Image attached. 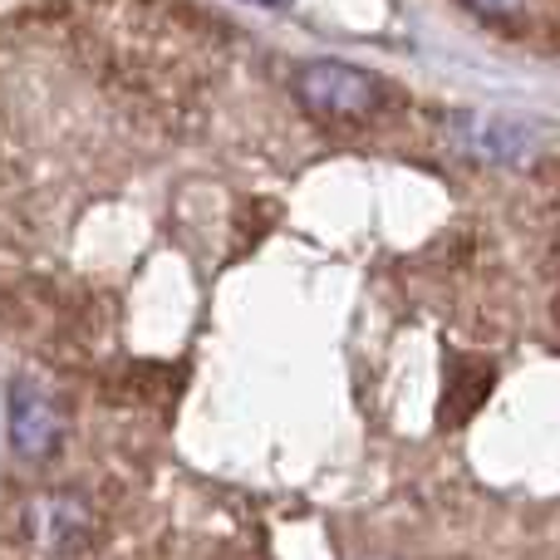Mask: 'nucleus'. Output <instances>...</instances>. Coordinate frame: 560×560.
<instances>
[{"label": "nucleus", "instance_id": "nucleus-1", "mask_svg": "<svg viewBox=\"0 0 560 560\" xmlns=\"http://www.w3.org/2000/svg\"><path fill=\"white\" fill-rule=\"evenodd\" d=\"M295 98L319 118L354 124V118H369L388 104V84L374 79L369 69L339 65V59H315V65L295 69Z\"/></svg>", "mask_w": 560, "mask_h": 560}, {"label": "nucleus", "instance_id": "nucleus-2", "mask_svg": "<svg viewBox=\"0 0 560 560\" xmlns=\"http://www.w3.org/2000/svg\"><path fill=\"white\" fill-rule=\"evenodd\" d=\"M15 536L39 556H79L89 541H94V512L89 502H79L74 492H45L30 497L15 516Z\"/></svg>", "mask_w": 560, "mask_h": 560}, {"label": "nucleus", "instance_id": "nucleus-3", "mask_svg": "<svg viewBox=\"0 0 560 560\" xmlns=\"http://www.w3.org/2000/svg\"><path fill=\"white\" fill-rule=\"evenodd\" d=\"M5 443L20 463H49L65 443V408L55 394L30 378H10L5 388Z\"/></svg>", "mask_w": 560, "mask_h": 560}, {"label": "nucleus", "instance_id": "nucleus-4", "mask_svg": "<svg viewBox=\"0 0 560 560\" xmlns=\"http://www.w3.org/2000/svg\"><path fill=\"white\" fill-rule=\"evenodd\" d=\"M447 138L492 167H522L536 148L532 128L502 114H447Z\"/></svg>", "mask_w": 560, "mask_h": 560}, {"label": "nucleus", "instance_id": "nucleus-5", "mask_svg": "<svg viewBox=\"0 0 560 560\" xmlns=\"http://www.w3.org/2000/svg\"><path fill=\"white\" fill-rule=\"evenodd\" d=\"M467 5H472L477 15H487V20H506V15H522L526 0H467Z\"/></svg>", "mask_w": 560, "mask_h": 560}, {"label": "nucleus", "instance_id": "nucleus-6", "mask_svg": "<svg viewBox=\"0 0 560 560\" xmlns=\"http://www.w3.org/2000/svg\"><path fill=\"white\" fill-rule=\"evenodd\" d=\"M256 5H280V0H256Z\"/></svg>", "mask_w": 560, "mask_h": 560}]
</instances>
